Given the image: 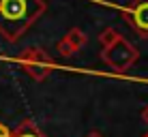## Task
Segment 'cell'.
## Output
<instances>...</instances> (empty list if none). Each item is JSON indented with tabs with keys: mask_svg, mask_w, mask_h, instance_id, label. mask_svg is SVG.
Here are the masks:
<instances>
[{
	"mask_svg": "<svg viewBox=\"0 0 148 137\" xmlns=\"http://www.w3.org/2000/svg\"><path fill=\"white\" fill-rule=\"evenodd\" d=\"M101 58H103V62L108 64L110 69L118 71V73H127V71L137 62L140 52H137V47L133 43H129L127 39H120V41H116L112 47L103 49V52H101Z\"/></svg>",
	"mask_w": 148,
	"mask_h": 137,
	"instance_id": "cell-1",
	"label": "cell"
},
{
	"mask_svg": "<svg viewBox=\"0 0 148 137\" xmlns=\"http://www.w3.org/2000/svg\"><path fill=\"white\" fill-rule=\"evenodd\" d=\"M125 17L140 37H148V0H133L129 9H125Z\"/></svg>",
	"mask_w": 148,
	"mask_h": 137,
	"instance_id": "cell-2",
	"label": "cell"
},
{
	"mask_svg": "<svg viewBox=\"0 0 148 137\" xmlns=\"http://www.w3.org/2000/svg\"><path fill=\"white\" fill-rule=\"evenodd\" d=\"M30 0H0V19L19 24L28 19Z\"/></svg>",
	"mask_w": 148,
	"mask_h": 137,
	"instance_id": "cell-3",
	"label": "cell"
},
{
	"mask_svg": "<svg viewBox=\"0 0 148 137\" xmlns=\"http://www.w3.org/2000/svg\"><path fill=\"white\" fill-rule=\"evenodd\" d=\"M19 64H43V67H54V60L45 49L41 47H28L19 54Z\"/></svg>",
	"mask_w": 148,
	"mask_h": 137,
	"instance_id": "cell-4",
	"label": "cell"
},
{
	"mask_svg": "<svg viewBox=\"0 0 148 137\" xmlns=\"http://www.w3.org/2000/svg\"><path fill=\"white\" fill-rule=\"evenodd\" d=\"M64 39L69 41V45L77 52V49H82L86 45V41H88V37H86V32L82 28H71L67 34H64Z\"/></svg>",
	"mask_w": 148,
	"mask_h": 137,
	"instance_id": "cell-5",
	"label": "cell"
},
{
	"mask_svg": "<svg viewBox=\"0 0 148 137\" xmlns=\"http://www.w3.org/2000/svg\"><path fill=\"white\" fill-rule=\"evenodd\" d=\"M24 71L30 75L32 79H37V82H41V79H45L49 73H52V67H43V64H22Z\"/></svg>",
	"mask_w": 148,
	"mask_h": 137,
	"instance_id": "cell-6",
	"label": "cell"
},
{
	"mask_svg": "<svg viewBox=\"0 0 148 137\" xmlns=\"http://www.w3.org/2000/svg\"><path fill=\"white\" fill-rule=\"evenodd\" d=\"M120 32L116 28H105L103 32L99 34V43H101V47L103 49H108V47H112V45H114L116 41H120Z\"/></svg>",
	"mask_w": 148,
	"mask_h": 137,
	"instance_id": "cell-7",
	"label": "cell"
},
{
	"mask_svg": "<svg viewBox=\"0 0 148 137\" xmlns=\"http://www.w3.org/2000/svg\"><path fill=\"white\" fill-rule=\"evenodd\" d=\"M13 137H45V135L41 133V131L30 122V120H24V122L19 124V129L13 133Z\"/></svg>",
	"mask_w": 148,
	"mask_h": 137,
	"instance_id": "cell-8",
	"label": "cell"
},
{
	"mask_svg": "<svg viewBox=\"0 0 148 137\" xmlns=\"http://www.w3.org/2000/svg\"><path fill=\"white\" fill-rule=\"evenodd\" d=\"M56 49H58V54L60 56H64V58H69V56H73L75 54V49L73 47H71V45H69V41H67V39H60V41H58V45H56Z\"/></svg>",
	"mask_w": 148,
	"mask_h": 137,
	"instance_id": "cell-9",
	"label": "cell"
},
{
	"mask_svg": "<svg viewBox=\"0 0 148 137\" xmlns=\"http://www.w3.org/2000/svg\"><path fill=\"white\" fill-rule=\"evenodd\" d=\"M0 137H13V133H11V131H9L2 122H0Z\"/></svg>",
	"mask_w": 148,
	"mask_h": 137,
	"instance_id": "cell-10",
	"label": "cell"
},
{
	"mask_svg": "<svg viewBox=\"0 0 148 137\" xmlns=\"http://www.w3.org/2000/svg\"><path fill=\"white\" fill-rule=\"evenodd\" d=\"M142 122H144V124L148 126V105H146L144 109H142Z\"/></svg>",
	"mask_w": 148,
	"mask_h": 137,
	"instance_id": "cell-11",
	"label": "cell"
},
{
	"mask_svg": "<svg viewBox=\"0 0 148 137\" xmlns=\"http://www.w3.org/2000/svg\"><path fill=\"white\" fill-rule=\"evenodd\" d=\"M88 137H101V135H97V133H92V135H88Z\"/></svg>",
	"mask_w": 148,
	"mask_h": 137,
	"instance_id": "cell-12",
	"label": "cell"
},
{
	"mask_svg": "<svg viewBox=\"0 0 148 137\" xmlns=\"http://www.w3.org/2000/svg\"><path fill=\"white\" fill-rule=\"evenodd\" d=\"M144 137H148V135H144Z\"/></svg>",
	"mask_w": 148,
	"mask_h": 137,
	"instance_id": "cell-13",
	"label": "cell"
}]
</instances>
